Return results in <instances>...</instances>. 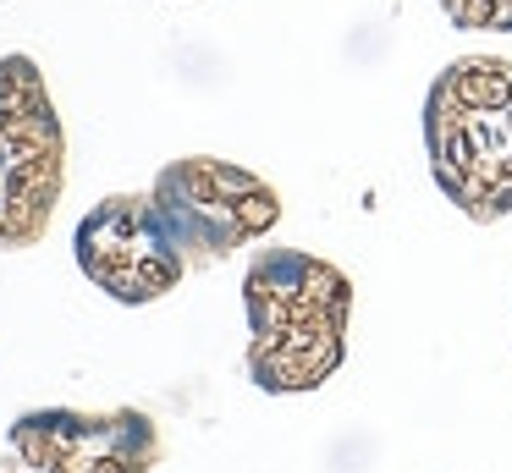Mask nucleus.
<instances>
[{"label": "nucleus", "mask_w": 512, "mask_h": 473, "mask_svg": "<svg viewBox=\"0 0 512 473\" xmlns=\"http://www.w3.org/2000/svg\"><path fill=\"white\" fill-rule=\"evenodd\" d=\"M248 380L270 396L325 385L347 358L353 281L303 248H259L243 275Z\"/></svg>", "instance_id": "obj_1"}, {"label": "nucleus", "mask_w": 512, "mask_h": 473, "mask_svg": "<svg viewBox=\"0 0 512 473\" xmlns=\"http://www.w3.org/2000/svg\"><path fill=\"white\" fill-rule=\"evenodd\" d=\"M424 149L435 187L468 220L512 215V61L463 55L430 83Z\"/></svg>", "instance_id": "obj_2"}, {"label": "nucleus", "mask_w": 512, "mask_h": 473, "mask_svg": "<svg viewBox=\"0 0 512 473\" xmlns=\"http://www.w3.org/2000/svg\"><path fill=\"white\" fill-rule=\"evenodd\" d=\"M67 187V132L34 55H0V248H34Z\"/></svg>", "instance_id": "obj_3"}, {"label": "nucleus", "mask_w": 512, "mask_h": 473, "mask_svg": "<svg viewBox=\"0 0 512 473\" xmlns=\"http://www.w3.org/2000/svg\"><path fill=\"white\" fill-rule=\"evenodd\" d=\"M149 204H155L160 231L171 237V248L182 253L188 270L232 259L237 248L276 231V220H281L276 187L265 176H254L248 165L215 160V154L171 160L149 182Z\"/></svg>", "instance_id": "obj_4"}, {"label": "nucleus", "mask_w": 512, "mask_h": 473, "mask_svg": "<svg viewBox=\"0 0 512 473\" xmlns=\"http://www.w3.org/2000/svg\"><path fill=\"white\" fill-rule=\"evenodd\" d=\"M166 457L144 407H34L12 424L0 473H149Z\"/></svg>", "instance_id": "obj_5"}, {"label": "nucleus", "mask_w": 512, "mask_h": 473, "mask_svg": "<svg viewBox=\"0 0 512 473\" xmlns=\"http://www.w3.org/2000/svg\"><path fill=\"white\" fill-rule=\"evenodd\" d=\"M78 270L116 303H155V297L177 292V281L188 275L182 253L171 248V237L160 231L149 193H111L78 220Z\"/></svg>", "instance_id": "obj_6"}, {"label": "nucleus", "mask_w": 512, "mask_h": 473, "mask_svg": "<svg viewBox=\"0 0 512 473\" xmlns=\"http://www.w3.org/2000/svg\"><path fill=\"white\" fill-rule=\"evenodd\" d=\"M441 11L457 28H496L512 33V0H441Z\"/></svg>", "instance_id": "obj_7"}]
</instances>
